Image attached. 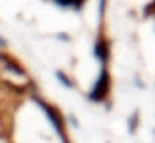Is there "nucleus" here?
Wrapping results in <instances>:
<instances>
[{
	"label": "nucleus",
	"instance_id": "f257e3e1",
	"mask_svg": "<svg viewBox=\"0 0 155 143\" xmlns=\"http://www.w3.org/2000/svg\"><path fill=\"white\" fill-rule=\"evenodd\" d=\"M107 86H109V75H107V70H104L102 73H100V79L96 82V86H94V90L91 91V100H96V102H100V100H104V97L107 93Z\"/></svg>",
	"mask_w": 155,
	"mask_h": 143
},
{
	"label": "nucleus",
	"instance_id": "f03ea898",
	"mask_svg": "<svg viewBox=\"0 0 155 143\" xmlns=\"http://www.w3.org/2000/svg\"><path fill=\"white\" fill-rule=\"evenodd\" d=\"M94 54H96L102 61H107V57H109L107 43H105V41H98V43H96V47H94Z\"/></svg>",
	"mask_w": 155,
	"mask_h": 143
},
{
	"label": "nucleus",
	"instance_id": "7ed1b4c3",
	"mask_svg": "<svg viewBox=\"0 0 155 143\" xmlns=\"http://www.w3.org/2000/svg\"><path fill=\"white\" fill-rule=\"evenodd\" d=\"M57 77H59V80H62V82H64V84H66L68 88L71 86V82H70V80H68L66 77H64V73H61V72H59V73H57Z\"/></svg>",
	"mask_w": 155,
	"mask_h": 143
},
{
	"label": "nucleus",
	"instance_id": "20e7f679",
	"mask_svg": "<svg viewBox=\"0 0 155 143\" xmlns=\"http://www.w3.org/2000/svg\"><path fill=\"white\" fill-rule=\"evenodd\" d=\"M136 124H137V114H134L130 120V131H132V127H136Z\"/></svg>",
	"mask_w": 155,
	"mask_h": 143
}]
</instances>
